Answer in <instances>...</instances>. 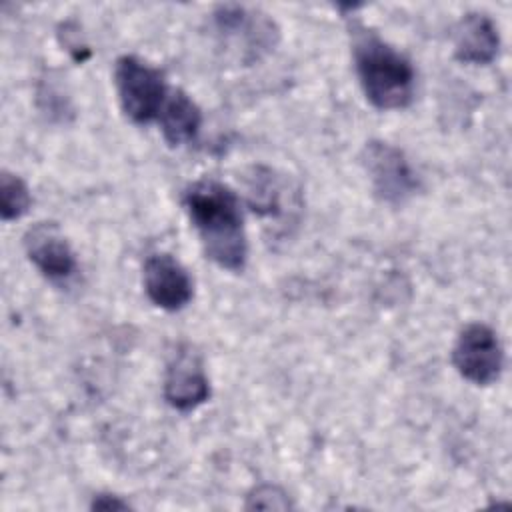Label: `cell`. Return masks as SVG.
<instances>
[{
    "label": "cell",
    "mask_w": 512,
    "mask_h": 512,
    "mask_svg": "<svg viewBox=\"0 0 512 512\" xmlns=\"http://www.w3.org/2000/svg\"><path fill=\"white\" fill-rule=\"evenodd\" d=\"M182 204L206 258L224 270L240 272L248 260V242L238 196L226 184L202 178L184 190Z\"/></svg>",
    "instance_id": "obj_1"
},
{
    "label": "cell",
    "mask_w": 512,
    "mask_h": 512,
    "mask_svg": "<svg viewBox=\"0 0 512 512\" xmlns=\"http://www.w3.org/2000/svg\"><path fill=\"white\" fill-rule=\"evenodd\" d=\"M352 56L366 100L378 110H402L414 98L412 62L358 20L350 26Z\"/></svg>",
    "instance_id": "obj_2"
},
{
    "label": "cell",
    "mask_w": 512,
    "mask_h": 512,
    "mask_svg": "<svg viewBox=\"0 0 512 512\" xmlns=\"http://www.w3.org/2000/svg\"><path fill=\"white\" fill-rule=\"evenodd\" d=\"M114 84L126 118H130L134 124L158 120L170 92L160 68L136 56H120L114 66Z\"/></svg>",
    "instance_id": "obj_3"
},
{
    "label": "cell",
    "mask_w": 512,
    "mask_h": 512,
    "mask_svg": "<svg viewBox=\"0 0 512 512\" xmlns=\"http://www.w3.org/2000/svg\"><path fill=\"white\" fill-rule=\"evenodd\" d=\"M362 162L370 176L374 194L386 204L400 206L420 190V178L410 160L398 146L390 142H366Z\"/></svg>",
    "instance_id": "obj_4"
},
{
    "label": "cell",
    "mask_w": 512,
    "mask_h": 512,
    "mask_svg": "<svg viewBox=\"0 0 512 512\" xmlns=\"http://www.w3.org/2000/svg\"><path fill=\"white\" fill-rule=\"evenodd\" d=\"M452 364L464 380L476 386L494 384L504 368V350L498 334L482 322L466 324L454 342Z\"/></svg>",
    "instance_id": "obj_5"
},
{
    "label": "cell",
    "mask_w": 512,
    "mask_h": 512,
    "mask_svg": "<svg viewBox=\"0 0 512 512\" xmlns=\"http://www.w3.org/2000/svg\"><path fill=\"white\" fill-rule=\"evenodd\" d=\"M28 260L50 282L64 284L78 272L76 254L54 222H38L24 234Z\"/></svg>",
    "instance_id": "obj_6"
},
{
    "label": "cell",
    "mask_w": 512,
    "mask_h": 512,
    "mask_svg": "<svg viewBox=\"0 0 512 512\" xmlns=\"http://www.w3.org/2000/svg\"><path fill=\"white\" fill-rule=\"evenodd\" d=\"M144 290L154 306L166 312H178L190 304L194 282L172 254L160 252L148 256L144 262Z\"/></svg>",
    "instance_id": "obj_7"
},
{
    "label": "cell",
    "mask_w": 512,
    "mask_h": 512,
    "mask_svg": "<svg viewBox=\"0 0 512 512\" xmlns=\"http://www.w3.org/2000/svg\"><path fill=\"white\" fill-rule=\"evenodd\" d=\"M210 398V382L200 356L182 346L172 356L164 376V400L180 412H190Z\"/></svg>",
    "instance_id": "obj_8"
},
{
    "label": "cell",
    "mask_w": 512,
    "mask_h": 512,
    "mask_svg": "<svg viewBox=\"0 0 512 512\" xmlns=\"http://www.w3.org/2000/svg\"><path fill=\"white\" fill-rule=\"evenodd\" d=\"M500 36L490 16L468 12L454 28V56L464 64L484 66L498 56Z\"/></svg>",
    "instance_id": "obj_9"
},
{
    "label": "cell",
    "mask_w": 512,
    "mask_h": 512,
    "mask_svg": "<svg viewBox=\"0 0 512 512\" xmlns=\"http://www.w3.org/2000/svg\"><path fill=\"white\" fill-rule=\"evenodd\" d=\"M158 124L170 146H184L196 140L202 126V112L184 90L176 88L168 92L158 114Z\"/></svg>",
    "instance_id": "obj_10"
},
{
    "label": "cell",
    "mask_w": 512,
    "mask_h": 512,
    "mask_svg": "<svg viewBox=\"0 0 512 512\" xmlns=\"http://www.w3.org/2000/svg\"><path fill=\"white\" fill-rule=\"evenodd\" d=\"M246 200L258 216L276 218L282 212V188L276 174L266 166H252L246 176Z\"/></svg>",
    "instance_id": "obj_11"
},
{
    "label": "cell",
    "mask_w": 512,
    "mask_h": 512,
    "mask_svg": "<svg viewBox=\"0 0 512 512\" xmlns=\"http://www.w3.org/2000/svg\"><path fill=\"white\" fill-rule=\"evenodd\" d=\"M32 206V196H30V190L26 186V182L8 172V170H2L0 174V214H2V220L4 222H10V220H18L22 218Z\"/></svg>",
    "instance_id": "obj_12"
},
{
    "label": "cell",
    "mask_w": 512,
    "mask_h": 512,
    "mask_svg": "<svg viewBox=\"0 0 512 512\" xmlns=\"http://www.w3.org/2000/svg\"><path fill=\"white\" fill-rule=\"evenodd\" d=\"M292 504L288 494L274 484H260L256 486L246 500L248 510H288Z\"/></svg>",
    "instance_id": "obj_13"
},
{
    "label": "cell",
    "mask_w": 512,
    "mask_h": 512,
    "mask_svg": "<svg viewBox=\"0 0 512 512\" xmlns=\"http://www.w3.org/2000/svg\"><path fill=\"white\" fill-rule=\"evenodd\" d=\"M38 102L44 114H48L50 118H60L64 120L66 114L72 112L70 108V100L66 98V94H62V90L54 84H44L38 90Z\"/></svg>",
    "instance_id": "obj_14"
},
{
    "label": "cell",
    "mask_w": 512,
    "mask_h": 512,
    "mask_svg": "<svg viewBox=\"0 0 512 512\" xmlns=\"http://www.w3.org/2000/svg\"><path fill=\"white\" fill-rule=\"evenodd\" d=\"M60 38H62V44H64V48L72 54V58L74 60H78V62H84L88 56H90V50H88V46L82 42V38H80V30H78V26L76 24H72V22H66V24H62V28H60Z\"/></svg>",
    "instance_id": "obj_15"
},
{
    "label": "cell",
    "mask_w": 512,
    "mask_h": 512,
    "mask_svg": "<svg viewBox=\"0 0 512 512\" xmlns=\"http://www.w3.org/2000/svg\"><path fill=\"white\" fill-rule=\"evenodd\" d=\"M92 510H128L130 504L116 494H96L90 504Z\"/></svg>",
    "instance_id": "obj_16"
}]
</instances>
